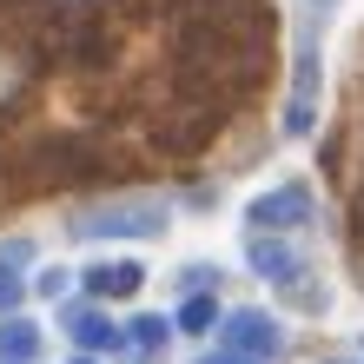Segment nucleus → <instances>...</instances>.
Returning <instances> with one entry per match:
<instances>
[{
	"instance_id": "nucleus-1",
	"label": "nucleus",
	"mask_w": 364,
	"mask_h": 364,
	"mask_svg": "<svg viewBox=\"0 0 364 364\" xmlns=\"http://www.w3.org/2000/svg\"><path fill=\"white\" fill-rule=\"evenodd\" d=\"M331 0H298V60H291V100H285V133H311L318 113V27H325Z\"/></svg>"
},
{
	"instance_id": "nucleus-2",
	"label": "nucleus",
	"mask_w": 364,
	"mask_h": 364,
	"mask_svg": "<svg viewBox=\"0 0 364 364\" xmlns=\"http://www.w3.org/2000/svg\"><path fill=\"white\" fill-rule=\"evenodd\" d=\"M166 225V199L159 192H126V199H100L73 219L80 239H146Z\"/></svg>"
},
{
	"instance_id": "nucleus-3",
	"label": "nucleus",
	"mask_w": 364,
	"mask_h": 364,
	"mask_svg": "<svg viewBox=\"0 0 364 364\" xmlns=\"http://www.w3.org/2000/svg\"><path fill=\"white\" fill-rule=\"evenodd\" d=\"M311 212H318L311 186H305V179H291V186H278V192H265V199L252 205V225L278 239V232H298V225H311Z\"/></svg>"
},
{
	"instance_id": "nucleus-4",
	"label": "nucleus",
	"mask_w": 364,
	"mask_h": 364,
	"mask_svg": "<svg viewBox=\"0 0 364 364\" xmlns=\"http://www.w3.org/2000/svg\"><path fill=\"white\" fill-rule=\"evenodd\" d=\"M33 73H40V53H33V47H27L20 33H7V20H0V113L27 100Z\"/></svg>"
},
{
	"instance_id": "nucleus-5",
	"label": "nucleus",
	"mask_w": 364,
	"mask_h": 364,
	"mask_svg": "<svg viewBox=\"0 0 364 364\" xmlns=\"http://www.w3.org/2000/svg\"><path fill=\"white\" fill-rule=\"evenodd\" d=\"M225 345H232V358L259 364V358L278 351V325H272L265 311H232V318H225Z\"/></svg>"
},
{
	"instance_id": "nucleus-6",
	"label": "nucleus",
	"mask_w": 364,
	"mask_h": 364,
	"mask_svg": "<svg viewBox=\"0 0 364 364\" xmlns=\"http://www.w3.org/2000/svg\"><path fill=\"white\" fill-rule=\"evenodd\" d=\"M252 265L265 278H278V285H298V278H305V259H298L285 239H272V232H252Z\"/></svg>"
},
{
	"instance_id": "nucleus-7",
	"label": "nucleus",
	"mask_w": 364,
	"mask_h": 364,
	"mask_svg": "<svg viewBox=\"0 0 364 364\" xmlns=\"http://www.w3.org/2000/svg\"><path fill=\"white\" fill-rule=\"evenodd\" d=\"M80 278H87V291H93V298H133L146 272H139L133 259H106V265H93V272H80Z\"/></svg>"
},
{
	"instance_id": "nucleus-8",
	"label": "nucleus",
	"mask_w": 364,
	"mask_h": 364,
	"mask_svg": "<svg viewBox=\"0 0 364 364\" xmlns=\"http://www.w3.org/2000/svg\"><path fill=\"white\" fill-rule=\"evenodd\" d=\"M67 331H73L87 351H119V345H126V331L113 325V318H100V311H73V318H67Z\"/></svg>"
},
{
	"instance_id": "nucleus-9",
	"label": "nucleus",
	"mask_w": 364,
	"mask_h": 364,
	"mask_svg": "<svg viewBox=\"0 0 364 364\" xmlns=\"http://www.w3.org/2000/svg\"><path fill=\"white\" fill-rule=\"evenodd\" d=\"M33 351H40V325L0 318V364H33Z\"/></svg>"
},
{
	"instance_id": "nucleus-10",
	"label": "nucleus",
	"mask_w": 364,
	"mask_h": 364,
	"mask_svg": "<svg viewBox=\"0 0 364 364\" xmlns=\"http://www.w3.org/2000/svg\"><path fill=\"white\" fill-rule=\"evenodd\" d=\"M20 265H27V239H14L7 252H0V318H14V305H20Z\"/></svg>"
},
{
	"instance_id": "nucleus-11",
	"label": "nucleus",
	"mask_w": 364,
	"mask_h": 364,
	"mask_svg": "<svg viewBox=\"0 0 364 364\" xmlns=\"http://www.w3.org/2000/svg\"><path fill=\"white\" fill-rule=\"evenodd\" d=\"M126 331H133V338H126L119 351H133V358H159L166 351V318H133Z\"/></svg>"
},
{
	"instance_id": "nucleus-12",
	"label": "nucleus",
	"mask_w": 364,
	"mask_h": 364,
	"mask_svg": "<svg viewBox=\"0 0 364 364\" xmlns=\"http://www.w3.org/2000/svg\"><path fill=\"white\" fill-rule=\"evenodd\" d=\"M212 318H219V311H212V298H192V305L179 311V325H186V331H205Z\"/></svg>"
},
{
	"instance_id": "nucleus-13",
	"label": "nucleus",
	"mask_w": 364,
	"mask_h": 364,
	"mask_svg": "<svg viewBox=\"0 0 364 364\" xmlns=\"http://www.w3.org/2000/svg\"><path fill=\"white\" fill-rule=\"evenodd\" d=\"M199 364H245V358H232V351H225V358H199Z\"/></svg>"
},
{
	"instance_id": "nucleus-14",
	"label": "nucleus",
	"mask_w": 364,
	"mask_h": 364,
	"mask_svg": "<svg viewBox=\"0 0 364 364\" xmlns=\"http://www.w3.org/2000/svg\"><path fill=\"white\" fill-rule=\"evenodd\" d=\"M80 364H87V358H80Z\"/></svg>"
}]
</instances>
